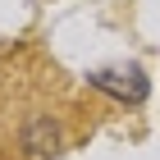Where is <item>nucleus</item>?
Here are the masks:
<instances>
[{"label": "nucleus", "instance_id": "nucleus-1", "mask_svg": "<svg viewBox=\"0 0 160 160\" xmlns=\"http://www.w3.org/2000/svg\"><path fill=\"white\" fill-rule=\"evenodd\" d=\"M92 105L78 87L23 50L0 69V160H55L92 133Z\"/></svg>", "mask_w": 160, "mask_h": 160}, {"label": "nucleus", "instance_id": "nucleus-2", "mask_svg": "<svg viewBox=\"0 0 160 160\" xmlns=\"http://www.w3.org/2000/svg\"><path fill=\"white\" fill-rule=\"evenodd\" d=\"M87 87L92 92H105V96L114 101H128V105H137V101L151 92V82L142 78V69H96V73H87Z\"/></svg>", "mask_w": 160, "mask_h": 160}]
</instances>
